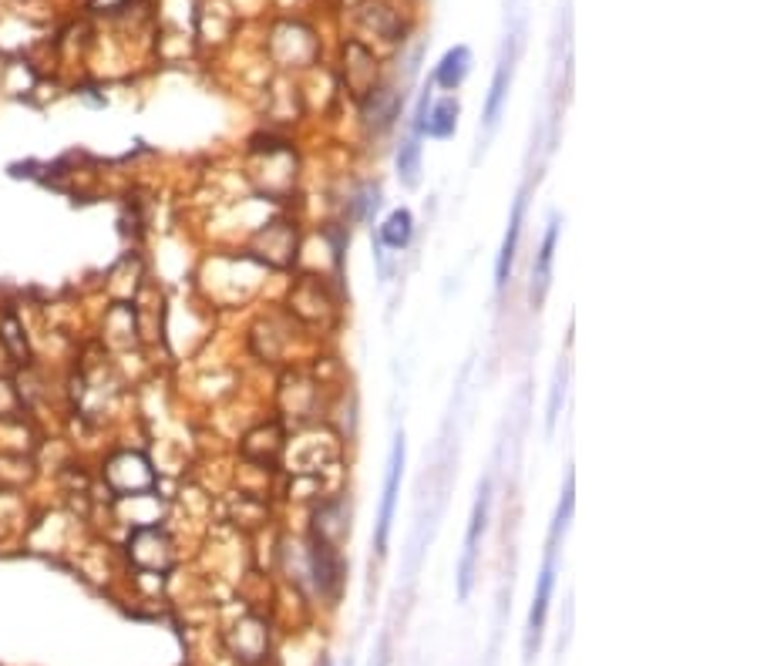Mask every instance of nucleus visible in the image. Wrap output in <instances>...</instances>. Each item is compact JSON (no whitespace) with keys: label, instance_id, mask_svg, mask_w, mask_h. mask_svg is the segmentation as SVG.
Segmentation results:
<instances>
[{"label":"nucleus","instance_id":"obj_1","mask_svg":"<svg viewBox=\"0 0 757 666\" xmlns=\"http://www.w3.org/2000/svg\"><path fill=\"white\" fill-rule=\"evenodd\" d=\"M556 552H559V542L549 539L546 566H542V572H539V586H535L532 613H529V633H525V660H532V656L539 653V643H542V626H546L552 589H556Z\"/></svg>","mask_w":757,"mask_h":666},{"label":"nucleus","instance_id":"obj_2","mask_svg":"<svg viewBox=\"0 0 757 666\" xmlns=\"http://www.w3.org/2000/svg\"><path fill=\"white\" fill-rule=\"evenodd\" d=\"M488 508H492V478H485L482 488H478V498L472 508V525H468V535H465V555H461V566H458V596L461 599H468V592H472L478 542H482L485 525H488Z\"/></svg>","mask_w":757,"mask_h":666},{"label":"nucleus","instance_id":"obj_3","mask_svg":"<svg viewBox=\"0 0 757 666\" xmlns=\"http://www.w3.org/2000/svg\"><path fill=\"white\" fill-rule=\"evenodd\" d=\"M401 471H404V434L394 438L391 448V465H387L384 478V498L381 512H377V552H387V539H391V522H394V505H398V488H401Z\"/></svg>","mask_w":757,"mask_h":666},{"label":"nucleus","instance_id":"obj_4","mask_svg":"<svg viewBox=\"0 0 757 666\" xmlns=\"http://www.w3.org/2000/svg\"><path fill=\"white\" fill-rule=\"evenodd\" d=\"M310 566H313V579H317L320 592H327L330 599H337L340 592V579H344V566H340V555L323 535H313L310 542Z\"/></svg>","mask_w":757,"mask_h":666},{"label":"nucleus","instance_id":"obj_5","mask_svg":"<svg viewBox=\"0 0 757 666\" xmlns=\"http://www.w3.org/2000/svg\"><path fill=\"white\" fill-rule=\"evenodd\" d=\"M522 219H525V192L515 199L512 219H509V233H505L502 253H498V266H495V283L505 286L512 276V263H515V249H519V236H522Z\"/></svg>","mask_w":757,"mask_h":666},{"label":"nucleus","instance_id":"obj_6","mask_svg":"<svg viewBox=\"0 0 757 666\" xmlns=\"http://www.w3.org/2000/svg\"><path fill=\"white\" fill-rule=\"evenodd\" d=\"M556 239H559V219L549 222V233L542 239L539 259H535V283H532V303H542L552 280V259H556Z\"/></svg>","mask_w":757,"mask_h":666},{"label":"nucleus","instance_id":"obj_7","mask_svg":"<svg viewBox=\"0 0 757 666\" xmlns=\"http://www.w3.org/2000/svg\"><path fill=\"white\" fill-rule=\"evenodd\" d=\"M512 61H515L512 51L498 61V71H495V81H492V95H488V105H485V128L488 132H492V128L498 125V118H502L505 95H509V85H512Z\"/></svg>","mask_w":757,"mask_h":666},{"label":"nucleus","instance_id":"obj_8","mask_svg":"<svg viewBox=\"0 0 757 666\" xmlns=\"http://www.w3.org/2000/svg\"><path fill=\"white\" fill-rule=\"evenodd\" d=\"M468 71H472V51H468V48H451L445 58H441V64H438L435 81L445 91H455L461 81L468 78Z\"/></svg>","mask_w":757,"mask_h":666},{"label":"nucleus","instance_id":"obj_9","mask_svg":"<svg viewBox=\"0 0 757 666\" xmlns=\"http://www.w3.org/2000/svg\"><path fill=\"white\" fill-rule=\"evenodd\" d=\"M455 125H458V101L455 98H445V101H438L435 111H428L421 135L448 138V135H455Z\"/></svg>","mask_w":757,"mask_h":666},{"label":"nucleus","instance_id":"obj_10","mask_svg":"<svg viewBox=\"0 0 757 666\" xmlns=\"http://www.w3.org/2000/svg\"><path fill=\"white\" fill-rule=\"evenodd\" d=\"M411 233H414V219L408 209H394L391 216H387V222L381 226V239L384 246L391 249H404L411 243Z\"/></svg>","mask_w":757,"mask_h":666},{"label":"nucleus","instance_id":"obj_11","mask_svg":"<svg viewBox=\"0 0 757 666\" xmlns=\"http://www.w3.org/2000/svg\"><path fill=\"white\" fill-rule=\"evenodd\" d=\"M398 172H401V182L404 185H418V172H421V145L418 138H408V142L401 145L398 152Z\"/></svg>","mask_w":757,"mask_h":666},{"label":"nucleus","instance_id":"obj_12","mask_svg":"<svg viewBox=\"0 0 757 666\" xmlns=\"http://www.w3.org/2000/svg\"><path fill=\"white\" fill-rule=\"evenodd\" d=\"M562 394H566V367H559V374H556V384H552V397H549V431L556 428V418H559V404H562Z\"/></svg>","mask_w":757,"mask_h":666}]
</instances>
